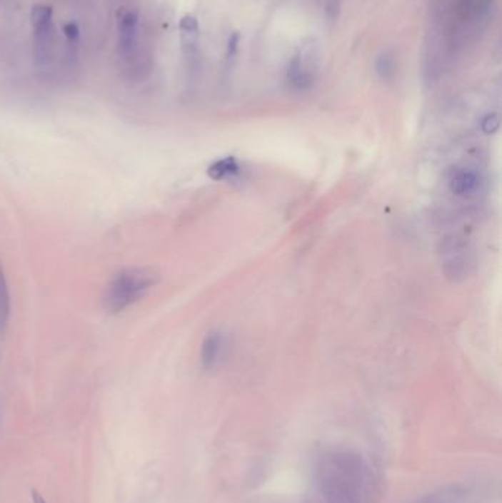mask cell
Here are the masks:
<instances>
[{
    "label": "cell",
    "mask_w": 502,
    "mask_h": 503,
    "mask_svg": "<svg viewBox=\"0 0 502 503\" xmlns=\"http://www.w3.org/2000/svg\"><path fill=\"white\" fill-rule=\"evenodd\" d=\"M499 128V118L495 113H489L482 119V130L486 134H492Z\"/></svg>",
    "instance_id": "14"
},
{
    "label": "cell",
    "mask_w": 502,
    "mask_h": 503,
    "mask_svg": "<svg viewBox=\"0 0 502 503\" xmlns=\"http://www.w3.org/2000/svg\"><path fill=\"white\" fill-rule=\"evenodd\" d=\"M288 83L293 90L305 91L309 90L314 84V76L303 63V56L298 52L289 62L288 66Z\"/></svg>",
    "instance_id": "8"
},
{
    "label": "cell",
    "mask_w": 502,
    "mask_h": 503,
    "mask_svg": "<svg viewBox=\"0 0 502 503\" xmlns=\"http://www.w3.org/2000/svg\"><path fill=\"white\" fill-rule=\"evenodd\" d=\"M226 349V340L224 335L221 332H209L206 337L204 339L202 347H201V361L205 368H214L220 362V359L224 355Z\"/></svg>",
    "instance_id": "9"
},
{
    "label": "cell",
    "mask_w": 502,
    "mask_h": 503,
    "mask_svg": "<svg viewBox=\"0 0 502 503\" xmlns=\"http://www.w3.org/2000/svg\"><path fill=\"white\" fill-rule=\"evenodd\" d=\"M199 22L195 16L186 15L180 21V41L181 49L187 59H194L198 54L199 44Z\"/></svg>",
    "instance_id": "7"
},
{
    "label": "cell",
    "mask_w": 502,
    "mask_h": 503,
    "mask_svg": "<svg viewBox=\"0 0 502 503\" xmlns=\"http://www.w3.org/2000/svg\"><path fill=\"white\" fill-rule=\"evenodd\" d=\"M482 184L481 174L468 166H456L449 171L448 186L451 193L457 198L468 199L479 193Z\"/></svg>",
    "instance_id": "5"
},
{
    "label": "cell",
    "mask_w": 502,
    "mask_h": 503,
    "mask_svg": "<svg viewBox=\"0 0 502 503\" xmlns=\"http://www.w3.org/2000/svg\"><path fill=\"white\" fill-rule=\"evenodd\" d=\"M158 281L151 268L133 267L115 274L104 293V308L108 314H119L139 302Z\"/></svg>",
    "instance_id": "2"
},
{
    "label": "cell",
    "mask_w": 502,
    "mask_h": 503,
    "mask_svg": "<svg viewBox=\"0 0 502 503\" xmlns=\"http://www.w3.org/2000/svg\"><path fill=\"white\" fill-rule=\"evenodd\" d=\"M139 33V14L127 12L121 22H119V37H118V49L119 55L123 58H129L133 55L137 46V34Z\"/></svg>",
    "instance_id": "6"
},
{
    "label": "cell",
    "mask_w": 502,
    "mask_h": 503,
    "mask_svg": "<svg viewBox=\"0 0 502 503\" xmlns=\"http://www.w3.org/2000/svg\"><path fill=\"white\" fill-rule=\"evenodd\" d=\"M33 500L34 503H46V500L37 492H33Z\"/></svg>",
    "instance_id": "17"
},
{
    "label": "cell",
    "mask_w": 502,
    "mask_h": 503,
    "mask_svg": "<svg viewBox=\"0 0 502 503\" xmlns=\"http://www.w3.org/2000/svg\"><path fill=\"white\" fill-rule=\"evenodd\" d=\"M64 34L66 37L68 41V47L69 51H73V47L76 49L79 44V39H80V29L76 22H68L66 26L64 27Z\"/></svg>",
    "instance_id": "13"
},
{
    "label": "cell",
    "mask_w": 502,
    "mask_h": 503,
    "mask_svg": "<svg viewBox=\"0 0 502 503\" xmlns=\"http://www.w3.org/2000/svg\"><path fill=\"white\" fill-rule=\"evenodd\" d=\"M418 503H464V496L458 490H443L441 493H435L428 496Z\"/></svg>",
    "instance_id": "12"
},
{
    "label": "cell",
    "mask_w": 502,
    "mask_h": 503,
    "mask_svg": "<svg viewBox=\"0 0 502 503\" xmlns=\"http://www.w3.org/2000/svg\"><path fill=\"white\" fill-rule=\"evenodd\" d=\"M239 43H241V34L239 33H233L229 37V43H227V59L231 61L234 59L237 49H239Z\"/></svg>",
    "instance_id": "15"
},
{
    "label": "cell",
    "mask_w": 502,
    "mask_h": 503,
    "mask_svg": "<svg viewBox=\"0 0 502 503\" xmlns=\"http://www.w3.org/2000/svg\"><path fill=\"white\" fill-rule=\"evenodd\" d=\"M443 256V271L448 277L453 280L464 278L470 274V268L473 267L471 252L467 245L460 240V238H452L448 240L442 250Z\"/></svg>",
    "instance_id": "3"
},
{
    "label": "cell",
    "mask_w": 502,
    "mask_h": 503,
    "mask_svg": "<svg viewBox=\"0 0 502 503\" xmlns=\"http://www.w3.org/2000/svg\"><path fill=\"white\" fill-rule=\"evenodd\" d=\"M374 477L368 462L351 450H328L317 459L303 503H370Z\"/></svg>",
    "instance_id": "1"
},
{
    "label": "cell",
    "mask_w": 502,
    "mask_h": 503,
    "mask_svg": "<svg viewBox=\"0 0 502 503\" xmlns=\"http://www.w3.org/2000/svg\"><path fill=\"white\" fill-rule=\"evenodd\" d=\"M374 71L381 80H391L396 74V61L395 55L391 51L381 52L374 63Z\"/></svg>",
    "instance_id": "11"
},
{
    "label": "cell",
    "mask_w": 502,
    "mask_h": 503,
    "mask_svg": "<svg viewBox=\"0 0 502 503\" xmlns=\"http://www.w3.org/2000/svg\"><path fill=\"white\" fill-rule=\"evenodd\" d=\"M52 8L47 5H37L31 11V24L36 36V49L39 58H46L51 47L54 26H52Z\"/></svg>",
    "instance_id": "4"
},
{
    "label": "cell",
    "mask_w": 502,
    "mask_h": 503,
    "mask_svg": "<svg viewBox=\"0 0 502 503\" xmlns=\"http://www.w3.org/2000/svg\"><path fill=\"white\" fill-rule=\"evenodd\" d=\"M11 317V295L8 281L4 273V268L0 267V332L5 331L8 321Z\"/></svg>",
    "instance_id": "10"
},
{
    "label": "cell",
    "mask_w": 502,
    "mask_h": 503,
    "mask_svg": "<svg viewBox=\"0 0 502 503\" xmlns=\"http://www.w3.org/2000/svg\"><path fill=\"white\" fill-rule=\"evenodd\" d=\"M339 0H328L326 5V15L330 21H334L339 16Z\"/></svg>",
    "instance_id": "16"
}]
</instances>
